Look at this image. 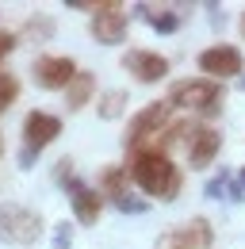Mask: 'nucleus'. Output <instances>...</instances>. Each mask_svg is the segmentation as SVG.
I'll return each instance as SVG.
<instances>
[{
    "label": "nucleus",
    "mask_w": 245,
    "mask_h": 249,
    "mask_svg": "<svg viewBox=\"0 0 245 249\" xmlns=\"http://www.w3.org/2000/svg\"><path fill=\"white\" fill-rule=\"evenodd\" d=\"M126 173H130V184L142 188L150 199H161V203H173L184 188V173L180 165L173 161V154H165L161 146H142L134 150L130 161H126Z\"/></svg>",
    "instance_id": "f257e3e1"
},
{
    "label": "nucleus",
    "mask_w": 245,
    "mask_h": 249,
    "mask_svg": "<svg viewBox=\"0 0 245 249\" xmlns=\"http://www.w3.org/2000/svg\"><path fill=\"white\" fill-rule=\"evenodd\" d=\"M169 107H180L188 115H199V119H214L226 104V89L218 81H207V77H184V81H173L169 85Z\"/></svg>",
    "instance_id": "f03ea898"
},
{
    "label": "nucleus",
    "mask_w": 245,
    "mask_h": 249,
    "mask_svg": "<svg viewBox=\"0 0 245 249\" xmlns=\"http://www.w3.org/2000/svg\"><path fill=\"white\" fill-rule=\"evenodd\" d=\"M173 115V107H169V100H157V104H146L142 111H134L130 115V123L122 130V146L134 154V150H142V146H153L165 130H169V119Z\"/></svg>",
    "instance_id": "7ed1b4c3"
},
{
    "label": "nucleus",
    "mask_w": 245,
    "mask_h": 249,
    "mask_svg": "<svg viewBox=\"0 0 245 249\" xmlns=\"http://www.w3.org/2000/svg\"><path fill=\"white\" fill-rule=\"evenodd\" d=\"M42 238V215L23 203H0V242L8 246H35Z\"/></svg>",
    "instance_id": "20e7f679"
},
{
    "label": "nucleus",
    "mask_w": 245,
    "mask_h": 249,
    "mask_svg": "<svg viewBox=\"0 0 245 249\" xmlns=\"http://www.w3.org/2000/svg\"><path fill=\"white\" fill-rule=\"evenodd\" d=\"M61 134V119L50 111H27L23 119V154H19V169H35L38 154Z\"/></svg>",
    "instance_id": "39448f33"
},
{
    "label": "nucleus",
    "mask_w": 245,
    "mask_h": 249,
    "mask_svg": "<svg viewBox=\"0 0 245 249\" xmlns=\"http://www.w3.org/2000/svg\"><path fill=\"white\" fill-rule=\"evenodd\" d=\"M126 27H130V16L122 12L119 0H100L96 12H92V38L100 46H119L126 42Z\"/></svg>",
    "instance_id": "423d86ee"
},
{
    "label": "nucleus",
    "mask_w": 245,
    "mask_h": 249,
    "mask_svg": "<svg viewBox=\"0 0 245 249\" xmlns=\"http://www.w3.org/2000/svg\"><path fill=\"white\" fill-rule=\"evenodd\" d=\"M195 65L203 69V77L207 81H230V77H242L245 69V58L238 46H230V42H214V46H207L199 58H195Z\"/></svg>",
    "instance_id": "0eeeda50"
},
{
    "label": "nucleus",
    "mask_w": 245,
    "mask_h": 249,
    "mask_svg": "<svg viewBox=\"0 0 245 249\" xmlns=\"http://www.w3.org/2000/svg\"><path fill=\"white\" fill-rule=\"evenodd\" d=\"M77 73H81V69H77V62H73L69 54H42V58H35V65H31L35 85L46 89V92H65Z\"/></svg>",
    "instance_id": "6e6552de"
},
{
    "label": "nucleus",
    "mask_w": 245,
    "mask_h": 249,
    "mask_svg": "<svg viewBox=\"0 0 245 249\" xmlns=\"http://www.w3.org/2000/svg\"><path fill=\"white\" fill-rule=\"evenodd\" d=\"M122 69L138 81V85H157L169 77V58L157 50H126L122 54Z\"/></svg>",
    "instance_id": "1a4fd4ad"
},
{
    "label": "nucleus",
    "mask_w": 245,
    "mask_h": 249,
    "mask_svg": "<svg viewBox=\"0 0 245 249\" xmlns=\"http://www.w3.org/2000/svg\"><path fill=\"white\" fill-rule=\"evenodd\" d=\"M61 188L69 192L73 218H77L81 226H96V222H100V211H104V196H100V188H88L85 180H77V177H69Z\"/></svg>",
    "instance_id": "9d476101"
},
{
    "label": "nucleus",
    "mask_w": 245,
    "mask_h": 249,
    "mask_svg": "<svg viewBox=\"0 0 245 249\" xmlns=\"http://www.w3.org/2000/svg\"><path fill=\"white\" fill-rule=\"evenodd\" d=\"M218 150H222V130L211 126V123H199L184 154H188V165H192V169H207L214 157H218Z\"/></svg>",
    "instance_id": "9b49d317"
},
{
    "label": "nucleus",
    "mask_w": 245,
    "mask_h": 249,
    "mask_svg": "<svg viewBox=\"0 0 245 249\" xmlns=\"http://www.w3.org/2000/svg\"><path fill=\"white\" fill-rule=\"evenodd\" d=\"M214 242V230H211V218L195 215L192 222L176 226L169 238H165V249H211Z\"/></svg>",
    "instance_id": "f8f14e48"
},
{
    "label": "nucleus",
    "mask_w": 245,
    "mask_h": 249,
    "mask_svg": "<svg viewBox=\"0 0 245 249\" xmlns=\"http://www.w3.org/2000/svg\"><path fill=\"white\" fill-rule=\"evenodd\" d=\"M138 16H142L157 35H176L180 23H184V16L176 8H157V12H153V4H138Z\"/></svg>",
    "instance_id": "ddd939ff"
},
{
    "label": "nucleus",
    "mask_w": 245,
    "mask_h": 249,
    "mask_svg": "<svg viewBox=\"0 0 245 249\" xmlns=\"http://www.w3.org/2000/svg\"><path fill=\"white\" fill-rule=\"evenodd\" d=\"M88 100H96V77H92L88 69H81V73L69 81V89H65V107H69V111H81Z\"/></svg>",
    "instance_id": "4468645a"
},
{
    "label": "nucleus",
    "mask_w": 245,
    "mask_h": 249,
    "mask_svg": "<svg viewBox=\"0 0 245 249\" xmlns=\"http://www.w3.org/2000/svg\"><path fill=\"white\" fill-rule=\"evenodd\" d=\"M130 192V173H126V165H111V169H104L100 173V196H107L111 203L122 199Z\"/></svg>",
    "instance_id": "2eb2a0df"
},
{
    "label": "nucleus",
    "mask_w": 245,
    "mask_h": 249,
    "mask_svg": "<svg viewBox=\"0 0 245 249\" xmlns=\"http://www.w3.org/2000/svg\"><path fill=\"white\" fill-rule=\"evenodd\" d=\"M126 100H130V96L122 92V89H111V92H104V96H100V104H96L100 119H119L122 111H126Z\"/></svg>",
    "instance_id": "dca6fc26"
},
{
    "label": "nucleus",
    "mask_w": 245,
    "mask_h": 249,
    "mask_svg": "<svg viewBox=\"0 0 245 249\" xmlns=\"http://www.w3.org/2000/svg\"><path fill=\"white\" fill-rule=\"evenodd\" d=\"M16 100H19V81H16L12 73H4V69H0V115H4Z\"/></svg>",
    "instance_id": "f3484780"
},
{
    "label": "nucleus",
    "mask_w": 245,
    "mask_h": 249,
    "mask_svg": "<svg viewBox=\"0 0 245 249\" xmlns=\"http://www.w3.org/2000/svg\"><path fill=\"white\" fill-rule=\"evenodd\" d=\"M27 35L35 42H50L54 38V19L50 16H31L27 19Z\"/></svg>",
    "instance_id": "a211bd4d"
},
{
    "label": "nucleus",
    "mask_w": 245,
    "mask_h": 249,
    "mask_svg": "<svg viewBox=\"0 0 245 249\" xmlns=\"http://www.w3.org/2000/svg\"><path fill=\"white\" fill-rule=\"evenodd\" d=\"M230 184H234V180H230V173L222 169L218 177L207 180V192H203V196H207V199H222V196H230Z\"/></svg>",
    "instance_id": "6ab92c4d"
},
{
    "label": "nucleus",
    "mask_w": 245,
    "mask_h": 249,
    "mask_svg": "<svg viewBox=\"0 0 245 249\" xmlns=\"http://www.w3.org/2000/svg\"><path fill=\"white\" fill-rule=\"evenodd\" d=\"M73 246V222H58L54 226V249H69Z\"/></svg>",
    "instance_id": "aec40b11"
},
{
    "label": "nucleus",
    "mask_w": 245,
    "mask_h": 249,
    "mask_svg": "<svg viewBox=\"0 0 245 249\" xmlns=\"http://www.w3.org/2000/svg\"><path fill=\"white\" fill-rule=\"evenodd\" d=\"M16 42H19V38H16L12 31H0V62H4V58L16 50Z\"/></svg>",
    "instance_id": "412c9836"
},
{
    "label": "nucleus",
    "mask_w": 245,
    "mask_h": 249,
    "mask_svg": "<svg viewBox=\"0 0 245 249\" xmlns=\"http://www.w3.org/2000/svg\"><path fill=\"white\" fill-rule=\"evenodd\" d=\"M100 0H65V8H77V12H96Z\"/></svg>",
    "instance_id": "4be33fe9"
},
{
    "label": "nucleus",
    "mask_w": 245,
    "mask_h": 249,
    "mask_svg": "<svg viewBox=\"0 0 245 249\" xmlns=\"http://www.w3.org/2000/svg\"><path fill=\"white\" fill-rule=\"evenodd\" d=\"M238 184H242V192H245V169H242V173H238Z\"/></svg>",
    "instance_id": "5701e85b"
},
{
    "label": "nucleus",
    "mask_w": 245,
    "mask_h": 249,
    "mask_svg": "<svg viewBox=\"0 0 245 249\" xmlns=\"http://www.w3.org/2000/svg\"><path fill=\"white\" fill-rule=\"evenodd\" d=\"M238 23H242V38H245V12H242V19H238Z\"/></svg>",
    "instance_id": "b1692460"
},
{
    "label": "nucleus",
    "mask_w": 245,
    "mask_h": 249,
    "mask_svg": "<svg viewBox=\"0 0 245 249\" xmlns=\"http://www.w3.org/2000/svg\"><path fill=\"white\" fill-rule=\"evenodd\" d=\"M0 154H4V134H0Z\"/></svg>",
    "instance_id": "393cba45"
}]
</instances>
